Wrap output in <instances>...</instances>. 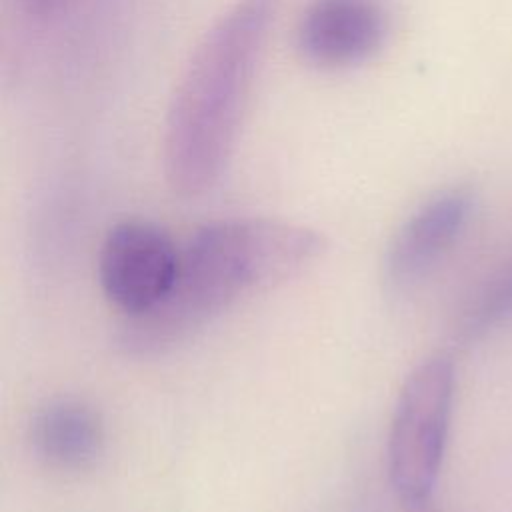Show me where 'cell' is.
I'll list each match as a JSON object with an SVG mask.
<instances>
[{
    "label": "cell",
    "mask_w": 512,
    "mask_h": 512,
    "mask_svg": "<svg viewBox=\"0 0 512 512\" xmlns=\"http://www.w3.org/2000/svg\"><path fill=\"white\" fill-rule=\"evenodd\" d=\"M28 442L34 456L60 472L94 466L106 448V426L98 410L78 398L44 404L30 420Z\"/></svg>",
    "instance_id": "52a82bcc"
},
{
    "label": "cell",
    "mask_w": 512,
    "mask_h": 512,
    "mask_svg": "<svg viewBox=\"0 0 512 512\" xmlns=\"http://www.w3.org/2000/svg\"><path fill=\"white\" fill-rule=\"evenodd\" d=\"M278 2L236 0L196 44L164 124V174L178 196H202L224 174Z\"/></svg>",
    "instance_id": "7a4b0ae2"
},
{
    "label": "cell",
    "mask_w": 512,
    "mask_h": 512,
    "mask_svg": "<svg viewBox=\"0 0 512 512\" xmlns=\"http://www.w3.org/2000/svg\"><path fill=\"white\" fill-rule=\"evenodd\" d=\"M388 28L382 0H310L296 26V46L318 68H350L382 48Z\"/></svg>",
    "instance_id": "8992f818"
},
{
    "label": "cell",
    "mask_w": 512,
    "mask_h": 512,
    "mask_svg": "<svg viewBox=\"0 0 512 512\" xmlns=\"http://www.w3.org/2000/svg\"><path fill=\"white\" fill-rule=\"evenodd\" d=\"M474 212V194L452 186L422 202L396 230L382 260V282L392 294H406L424 282L464 234Z\"/></svg>",
    "instance_id": "5b68a950"
},
{
    "label": "cell",
    "mask_w": 512,
    "mask_h": 512,
    "mask_svg": "<svg viewBox=\"0 0 512 512\" xmlns=\"http://www.w3.org/2000/svg\"><path fill=\"white\" fill-rule=\"evenodd\" d=\"M178 264L180 250L166 230L148 220H122L100 244L98 282L114 308L134 316L166 296Z\"/></svg>",
    "instance_id": "277c9868"
},
{
    "label": "cell",
    "mask_w": 512,
    "mask_h": 512,
    "mask_svg": "<svg viewBox=\"0 0 512 512\" xmlns=\"http://www.w3.org/2000/svg\"><path fill=\"white\" fill-rule=\"evenodd\" d=\"M456 400V366L438 352L406 376L390 418L386 468L392 492L410 510L432 498L450 436Z\"/></svg>",
    "instance_id": "3957f363"
},
{
    "label": "cell",
    "mask_w": 512,
    "mask_h": 512,
    "mask_svg": "<svg viewBox=\"0 0 512 512\" xmlns=\"http://www.w3.org/2000/svg\"><path fill=\"white\" fill-rule=\"evenodd\" d=\"M70 0H16V4L34 18H50L66 8Z\"/></svg>",
    "instance_id": "ba28073f"
},
{
    "label": "cell",
    "mask_w": 512,
    "mask_h": 512,
    "mask_svg": "<svg viewBox=\"0 0 512 512\" xmlns=\"http://www.w3.org/2000/svg\"><path fill=\"white\" fill-rule=\"evenodd\" d=\"M326 238L276 218H226L200 226L180 250L176 278L152 308L124 316L116 348L160 356L184 344L240 296L298 276L326 252Z\"/></svg>",
    "instance_id": "6da1fadb"
}]
</instances>
